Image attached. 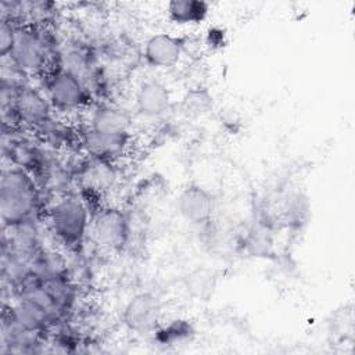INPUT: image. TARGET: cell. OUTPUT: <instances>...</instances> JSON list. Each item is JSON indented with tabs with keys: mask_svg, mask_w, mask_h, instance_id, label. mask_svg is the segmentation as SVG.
Here are the masks:
<instances>
[{
	"mask_svg": "<svg viewBox=\"0 0 355 355\" xmlns=\"http://www.w3.org/2000/svg\"><path fill=\"white\" fill-rule=\"evenodd\" d=\"M39 190L33 178L21 166L3 171L0 183V214L6 227L28 225L37 212Z\"/></svg>",
	"mask_w": 355,
	"mask_h": 355,
	"instance_id": "cell-1",
	"label": "cell"
},
{
	"mask_svg": "<svg viewBox=\"0 0 355 355\" xmlns=\"http://www.w3.org/2000/svg\"><path fill=\"white\" fill-rule=\"evenodd\" d=\"M49 220L61 244L69 250H76L82 245L89 226V211L78 196L60 198L51 207Z\"/></svg>",
	"mask_w": 355,
	"mask_h": 355,
	"instance_id": "cell-2",
	"label": "cell"
},
{
	"mask_svg": "<svg viewBox=\"0 0 355 355\" xmlns=\"http://www.w3.org/2000/svg\"><path fill=\"white\" fill-rule=\"evenodd\" d=\"M46 97L53 108L69 111L89 103V89L82 78L69 69L60 68L46 82Z\"/></svg>",
	"mask_w": 355,
	"mask_h": 355,
	"instance_id": "cell-3",
	"label": "cell"
},
{
	"mask_svg": "<svg viewBox=\"0 0 355 355\" xmlns=\"http://www.w3.org/2000/svg\"><path fill=\"white\" fill-rule=\"evenodd\" d=\"M12 65L26 73H35L44 68L47 44L44 37L26 26H17L15 43L8 57Z\"/></svg>",
	"mask_w": 355,
	"mask_h": 355,
	"instance_id": "cell-4",
	"label": "cell"
},
{
	"mask_svg": "<svg viewBox=\"0 0 355 355\" xmlns=\"http://www.w3.org/2000/svg\"><path fill=\"white\" fill-rule=\"evenodd\" d=\"M129 218L122 209L116 207H107L100 209L93 220V237L97 244L105 250H122L129 240Z\"/></svg>",
	"mask_w": 355,
	"mask_h": 355,
	"instance_id": "cell-5",
	"label": "cell"
},
{
	"mask_svg": "<svg viewBox=\"0 0 355 355\" xmlns=\"http://www.w3.org/2000/svg\"><path fill=\"white\" fill-rule=\"evenodd\" d=\"M161 319V301L150 293L143 291L133 295L125 305L122 320L123 324L135 333L153 331Z\"/></svg>",
	"mask_w": 355,
	"mask_h": 355,
	"instance_id": "cell-6",
	"label": "cell"
},
{
	"mask_svg": "<svg viewBox=\"0 0 355 355\" xmlns=\"http://www.w3.org/2000/svg\"><path fill=\"white\" fill-rule=\"evenodd\" d=\"M11 111L17 121L32 126H44L50 122L51 104L46 96L31 86H18L12 93Z\"/></svg>",
	"mask_w": 355,
	"mask_h": 355,
	"instance_id": "cell-7",
	"label": "cell"
},
{
	"mask_svg": "<svg viewBox=\"0 0 355 355\" xmlns=\"http://www.w3.org/2000/svg\"><path fill=\"white\" fill-rule=\"evenodd\" d=\"M178 209L184 220L193 225H202L212 218L215 197L205 187L193 183L182 190L178 198Z\"/></svg>",
	"mask_w": 355,
	"mask_h": 355,
	"instance_id": "cell-8",
	"label": "cell"
},
{
	"mask_svg": "<svg viewBox=\"0 0 355 355\" xmlns=\"http://www.w3.org/2000/svg\"><path fill=\"white\" fill-rule=\"evenodd\" d=\"M183 39L169 33H155L144 44L146 62L154 68H171L180 60Z\"/></svg>",
	"mask_w": 355,
	"mask_h": 355,
	"instance_id": "cell-9",
	"label": "cell"
},
{
	"mask_svg": "<svg viewBox=\"0 0 355 355\" xmlns=\"http://www.w3.org/2000/svg\"><path fill=\"white\" fill-rule=\"evenodd\" d=\"M136 110L147 118L164 115L171 107V93L168 87L155 79H148L140 83L136 90Z\"/></svg>",
	"mask_w": 355,
	"mask_h": 355,
	"instance_id": "cell-10",
	"label": "cell"
},
{
	"mask_svg": "<svg viewBox=\"0 0 355 355\" xmlns=\"http://www.w3.org/2000/svg\"><path fill=\"white\" fill-rule=\"evenodd\" d=\"M132 125L129 112L121 107L104 104L90 116V129L104 135H128Z\"/></svg>",
	"mask_w": 355,
	"mask_h": 355,
	"instance_id": "cell-11",
	"label": "cell"
},
{
	"mask_svg": "<svg viewBox=\"0 0 355 355\" xmlns=\"http://www.w3.org/2000/svg\"><path fill=\"white\" fill-rule=\"evenodd\" d=\"M128 137V135H104L89 129L83 137V146L93 158L111 161L112 157L123 151Z\"/></svg>",
	"mask_w": 355,
	"mask_h": 355,
	"instance_id": "cell-12",
	"label": "cell"
},
{
	"mask_svg": "<svg viewBox=\"0 0 355 355\" xmlns=\"http://www.w3.org/2000/svg\"><path fill=\"white\" fill-rule=\"evenodd\" d=\"M208 14V4L200 0H173L168 4V15L176 24H198Z\"/></svg>",
	"mask_w": 355,
	"mask_h": 355,
	"instance_id": "cell-13",
	"label": "cell"
},
{
	"mask_svg": "<svg viewBox=\"0 0 355 355\" xmlns=\"http://www.w3.org/2000/svg\"><path fill=\"white\" fill-rule=\"evenodd\" d=\"M82 178L89 189L103 190L112 184L115 179V171L111 165V161L93 158L87 166H85Z\"/></svg>",
	"mask_w": 355,
	"mask_h": 355,
	"instance_id": "cell-14",
	"label": "cell"
},
{
	"mask_svg": "<svg viewBox=\"0 0 355 355\" xmlns=\"http://www.w3.org/2000/svg\"><path fill=\"white\" fill-rule=\"evenodd\" d=\"M212 104V97L205 89H194L190 90L183 98L182 107L183 111L189 115H200L207 112Z\"/></svg>",
	"mask_w": 355,
	"mask_h": 355,
	"instance_id": "cell-15",
	"label": "cell"
},
{
	"mask_svg": "<svg viewBox=\"0 0 355 355\" xmlns=\"http://www.w3.org/2000/svg\"><path fill=\"white\" fill-rule=\"evenodd\" d=\"M15 29L10 21L3 19L0 26V57L7 58L10 57L14 43H15Z\"/></svg>",
	"mask_w": 355,
	"mask_h": 355,
	"instance_id": "cell-16",
	"label": "cell"
}]
</instances>
